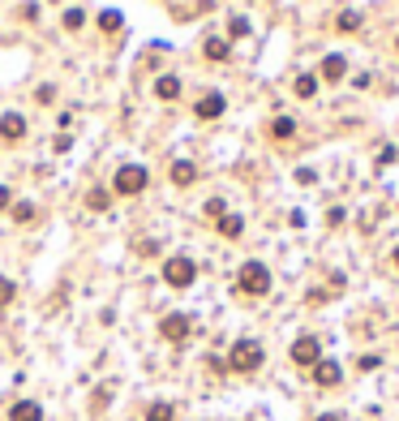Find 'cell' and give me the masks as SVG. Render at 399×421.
<instances>
[{
  "instance_id": "cell-17",
  "label": "cell",
  "mask_w": 399,
  "mask_h": 421,
  "mask_svg": "<svg viewBox=\"0 0 399 421\" xmlns=\"http://www.w3.org/2000/svg\"><path fill=\"white\" fill-rule=\"evenodd\" d=\"M270 134H275L279 142H283V138H292V134H297V121H292V117H275V125H270Z\"/></svg>"
},
{
  "instance_id": "cell-27",
  "label": "cell",
  "mask_w": 399,
  "mask_h": 421,
  "mask_svg": "<svg viewBox=\"0 0 399 421\" xmlns=\"http://www.w3.org/2000/svg\"><path fill=\"white\" fill-rule=\"evenodd\" d=\"M9 202H13V194H9V189H5V185H0V210H5V206H9Z\"/></svg>"
},
{
  "instance_id": "cell-21",
  "label": "cell",
  "mask_w": 399,
  "mask_h": 421,
  "mask_svg": "<svg viewBox=\"0 0 399 421\" xmlns=\"http://www.w3.org/2000/svg\"><path fill=\"white\" fill-rule=\"evenodd\" d=\"M13 297H18V284H13V280H5V275H0V309H5V305H9Z\"/></svg>"
},
{
  "instance_id": "cell-13",
  "label": "cell",
  "mask_w": 399,
  "mask_h": 421,
  "mask_svg": "<svg viewBox=\"0 0 399 421\" xmlns=\"http://www.w3.org/2000/svg\"><path fill=\"white\" fill-rule=\"evenodd\" d=\"M193 177H198V168L189 160H177L172 164V185H193Z\"/></svg>"
},
{
  "instance_id": "cell-14",
  "label": "cell",
  "mask_w": 399,
  "mask_h": 421,
  "mask_svg": "<svg viewBox=\"0 0 399 421\" xmlns=\"http://www.w3.org/2000/svg\"><path fill=\"white\" fill-rule=\"evenodd\" d=\"M121 26H125V18H121L117 9H103V13H99V30H103V35H117Z\"/></svg>"
},
{
  "instance_id": "cell-2",
  "label": "cell",
  "mask_w": 399,
  "mask_h": 421,
  "mask_svg": "<svg viewBox=\"0 0 399 421\" xmlns=\"http://www.w3.org/2000/svg\"><path fill=\"white\" fill-rule=\"evenodd\" d=\"M146 185H150V172H146L142 164H121L117 177H112V189H117L121 198H138Z\"/></svg>"
},
{
  "instance_id": "cell-15",
  "label": "cell",
  "mask_w": 399,
  "mask_h": 421,
  "mask_svg": "<svg viewBox=\"0 0 399 421\" xmlns=\"http://www.w3.org/2000/svg\"><path fill=\"white\" fill-rule=\"evenodd\" d=\"M219 232H223L227 241H237V237L245 232V220H241V215H223V220H219Z\"/></svg>"
},
{
  "instance_id": "cell-3",
  "label": "cell",
  "mask_w": 399,
  "mask_h": 421,
  "mask_svg": "<svg viewBox=\"0 0 399 421\" xmlns=\"http://www.w3.org/2000/svg\"><path fill=\"white\" fill-rule=\"evenodd\" d=\"M237 288H241L245 297H266V292H270V271L262 267V262H245L241 275H237Z\"/></svg>"
},
{
  "instance_id": "cell-4",
  "label": "cell",
  "mask_w": 399,
  "mask_h": 421,
  "mask_svg": "<svg viewBox=\"0 0 399 421\" xmlns=\"http://www.w3.org/2000/svg\"><path fill=\"white\" fill-rule=\"evenodd\" d=\"M163 280L172 284V288H189V284L198 280V267H193V258H185V254L167 258V262H163Z\"/></svg>"
},
{
  "instance_id": "cell-7",
  "label": "cell",
  "mask_w": 399,
  "mask_h": 421,
  "mask_svg": "<svg viewBox=\"0 0 399 421\" xmlns=\"http://www.w3.org/2000/svg\"><path fill=\"white\" fill-rule=\"evenodd\" d=\"M339 379H344L339 361H326V357H322V361L314 365V383H318V387H339Z\"/></svg>"
},
{
  "instance_id": "cell-6",
  "label": "cell",
  "mask_w": 399,
  "mask_h": 421,
  "mask_svg": "<svg viewBox=\"0 0 399 421\" xmlns=\"http://www.w3.org/2000/svg\"><path fill=\"white\" fill-rule=\"evenodd\" d=\"M189 331H193L189 314H167V319L159 323V336H163L167 344H185V340H189Z\"/></svg>"
},
{
  "instance_id": "cell-20",
  "label": "cell",
  "mask_w": 399,
  "mask_h": 421,
  "mask_svg": "<svg viewBox=\"0 0 399 421\" xmlns=\"http://www.w3.org/2000/svg\"><path fill=\"white\" fill-rule=\"evenodd\" d=\"M13 220L18 224H30L35 220V202H13Z\"/></svg>"
},
{
  "instance_id": "cell-9",
  "label": "cell",
  "mask_w": 399,
  "mask_h": 421,
  "mask_svg": "<svg viewBox=\"0 0 399 421\" xmlns=\"http://www.w3.org/2000/svg\"><path fill=\"white\" fill-rule=\"evenodd\" d=\"M193 112H198V121H215V117H223V95H215V90L202 95Z\"/></svg>"
},
{
  "instance_id": "cell-25",
  "label": "cell",
  "mask_w": 399,
  "mask_h": 421,
  "mask_svg": "<svg viewBox=\"0 0 399 421\" xmlns=\"http://www.w3.org/2000/svg\"><path fill=\"white\" fill-rule=\"evenodd\" d=\"M206 215H210V220H223V215H227V210H223V198H210V202H206Z\"/></svg>"
},
{
  "instance_id": "cell-8",
  "label": "cell",
  "mask_w": 399,
  "mask_h": 421,
  "mask_svg": "<svg viewBox=\"0 0 399 421\" xmlns=\"http://www.w3.org/2000/svg\"><path fill=\"white\" fill-rule=\"evenodd\" d=\"M0 138H5V142H22L26 138V117L5 112V117H0Z\"/></svg>"
},
{
  "instance_id": "cell-5",
  "label": "cell",
  "mask_w": 399,
  "mask_h": 421,
  "mask_svg": "<svg viewBox=\"0 0 399 421\" xmlns=\"http://www.w3.org/2000/svg\"><path fill=\"white\" fill-rule=\"evenodd\" d=\"M318 361H322V344H318V336H301V340H292V365H301V370H314Z\"/></svg>"
},
{
  "instance_id": "cell-26",
  "label": "cell",
  "mask_w": 399,
  "mask_h": 421,
  "mask_svg": "<svg viewBox=\"0 0 399 421\" xmlns=\"http://www.w3.org/2000/svg\"><path fill=\"white\" fill-rule=\"evenodd\" d=\"M35 99H39V103H52V99H56V86H39Z\"/></svg>"
},
{
  "instance_id": "cell-10",
  "label": "cell",
  "mask_w": 399,
  "mask_h": 421,
  "mask_svg": "<svg viewBox=\"0 0 399 421\" xmlns=\"http://www.w3.org/2000/svg\"><path fill=\"white\" fill-rule=\"evenodd\" d=\"M9 421H43V408H39L35 400H18V404L9 408Z\"/></svg>"
},
{
  "instance_id": "cell-22",
  "label": "cell",
  "mask_w": 399,
  "mask_h": 421,
  "mask_svg": "<svg viewBox=\"0 0 399 421\" xmlns=\"http://www.w3.org/2000/svg\"><path fill=\"white\" fill-rule=\"evenodd\" d=\"M82 22H86L82 9H65V30H82Z\"/></svg>"
},
{
  "instance_id": "cell-24",
  "label": "cell",
  "mask_w": 399,
  "mask_h": 421,
  "mask_svg": "<svg viewBox=\"0 0 399 421\" xmlns=\"http://www.w3.org/2000/svg\"><path fill=\"white\" fill-rule=\"evenodd\" d=\"M361 26V18L352 13V9H344V13H339V30H357Z\"/></svg>"
},
{
  "instance_id": "cell-12",
  "label": "cell",
  "mask_w": 399,
  "mask_h": 421,
  "mask_svg": "<svg viewBox=\"0 0 399 421\" xmlns=\"http://www.w3.org/2000/svg\"><path fill=\"white\" fill-rule=\"evenodd\" d=\"M155 95H159V99H177V95H181V78H172V73H163V78L155 82Z\"/></svg>"
},
{
  "instance_id": "cell-11",
  "label": "cell",
  "mask_w": 399,
  "mask_h": 421,
  "mask_svg": "<svg viewBox=\"0 0 399 421\" xmlns=\"http://www.w3.org/2000/svg\"><path fill=\"white\" fill-rule=\"evenodd\" d=\"M344 73H348V61L339 57V52H330V57L322 61V78H326V82H339Z\"/></svg>"
},
{
  "instance_id": "cell-28",
  "label": "cell",
  "mask_w": 399,
  "mask_h": 421,
  "mask_svg": "<svg viewBox=\"0 0 399 421\" xmlns=\"http://www.w3.org/2000/svg\"><path fill=\"white\" fill-rule=\"evenodd\" d=\"M318 421H344V417H339V413H322Z\"/></svg>"
},
{
  "instance_id": "cell-1",
  "label": "cell",
  "mask_w": 399,
  "mask_h": 421,
  "mask_svg": "<svg viewBox=\"0 0 399 421\" xmlns=\"http://www.w3.org/2000/svg\"><path fill=\"white\" fill-rule=\"evenodd\" d=\"M262 361H266V352H262V344H258V340H237V344H232V352H227V370H237V374H254Z\"/></svg>"
},
{
  "instance_id": "cell-16",
  "label": "cell",
  "mask_w": 399,
  "mask_h": 421,
  "mask_svg": "<svg viewBox=\"0 0 399 421\" xmlns=\"http://www.w3.org/2000/svg\"><path fill=\"white\" fill-rule=\"evenodd\" d=\"M146 421H177V408L163 404V400H155V404L146 408Z\"/></svg>"
},
{
  "instance_id": "cell-23",
  "label": "cell",
  "mask_w": 399,
  "mask_h": 421,
  "mask_svg": "<svg viewBox=\"0 0 399 421\" xmlns=\"http://www.w3.org/2000/svg\"><path fill=\"white\" fill-rule=\"evenodd\" d=\"M86 206H90V210H107V194H103V189H90V194H86Z\"/></svg>"
},
{
  "instance_id": "cell-19",
  "label": "cell",
  "mask_w": 399,
  "mask_h": 421,
  "mask_svg": "<svg viewBox=\"0 0 399 421\" xmlns=\"http://www.w3.org/2000/svg\"><path fill=\"white\" fill-rule=\"evenodd\" d=\"M206 57L210 61H227V43L223 39H206Z\"/></svg>"
},
{
  "instance_id": "cell-29",
  "label": "cell",
  "mask_w": 399,
  "mask_h": 421,
  "mask_svg": "<svg viewBox=\"0 0 399 421\" xmlns=\"http://www.w3.org/2000/svg\"><path fill=\"white\" fill-rule=\"evenodd\" d=\"M395 267H399V249H395Z\"/></svg>"
},
{
  "instance_id": "cell-18",
  "label": "cell",
  "mask_w": 399,
  "mask_h": 421,
  "mask_svg": "<svg viewBox=\"0 0 399 421\" xmlns=\"http://www.w3.org/2000/svg\"><path fill=\"white\" fill-rule=\"evenodd\" d=\"M314 90H318V78H314V73H301V78H297V95H301V99H314Z\"/></svg>"
}]
</instances>
